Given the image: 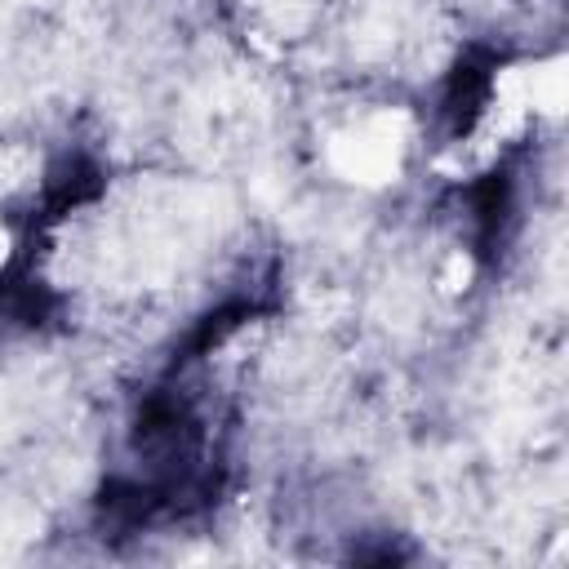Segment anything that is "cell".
<instances>
[{"mask_svg":"<svg viewBox=\"0 0 569 569\" xmlns=\"http://www.w3.org/2000/svg\"><path fill=\"white\" fill-rule=\"evenodd\" d=\"M405 147H409L405 116H396V111H369V116L342 124L329 138V164L347 182L378 187V182H387V178L400 173Z\"/></svg>","mask_w":569,"mask_h":569,"instance_id":"obj_1","label":"cell"},{"mask_svg":"<svg viewBox=\"0 0 569 569\" xmlns=\"http://www.w3.org/2000/svg\"><path fill=\"white\" fill-rule=\"evenodd\" d=\"M4 262H9V231L0 227V267H4Z\"/></svg>","mask_w":569,"mask_h":569,"instance_id":"obj_2","label":"cell"}]
</instances>
